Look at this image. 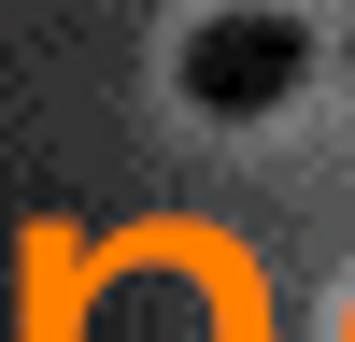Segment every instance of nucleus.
Returning <instances> with one entry per match:
<instances>
[{
    "instance_id": "1",
    "label": "nucleus",
    "mask_w": 355,
    "mask_h": 342,
    "mask_svg": "<svg viewBox=\"0 0 355 342\" xmlns=\"http://www.w3.org/2000/svg\"><path fill=\"white\" fill-rule=\"evenodd\" d=\"M313 86V28L284 15V0H214V15L171 43V100L214 114V129H242V114H284Z\"/></svg>"
}]
</instances>
